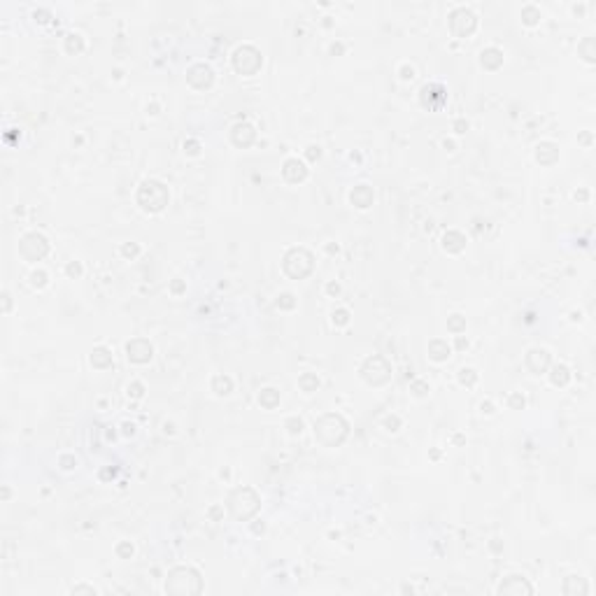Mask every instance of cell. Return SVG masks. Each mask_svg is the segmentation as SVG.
Instances as JSON below:
<instances>
[{
  "label": "cell",
  "mask_w": 596,
  "mask_h": 596,
  "mask_svg": "<svg viewBox=\"0 0 596 596\" xmlns=\"http://www.w3.org/2000/svg\"><path fill=\"white\" fill-rule=\"evenodd\" d=\"M203 589V582H200V575L198 570L189 568V566H179V568H172L170 575L166 578V592L168 594H198Z\"/></svg>",
  "instance_id": "6da1fadb"
},
{
  "label": "cell",
  "mask_w": 596,
  "mask_h": 596,
  "mask_svg": "<svg viewBox=\"0 0 596 596\" xmlns=\"http://www.w3.org/2000/svg\"><path fill=\"white\" fill-rule=\"evenodd\" d=\"M314 433L326 445H331V447L340 445L345 440V436H347V422L340 417V415H326V417H321L314 424Z\"/></svg>",
  "instance_id": "7a4b0ae2"
},
{
  "label": "cell",
  "mask_w": 596,
  "mask_h": 596,
  "mask_svg": "<svg viewBox=\"0 0 596 596\" xmlns=\"http://www.w3.org/2000/svg\"><path fill=\"white\" fill-rule=\"evenodd\" d=\"M138 203L142 205L144 210H151V212L163 210V205L168 203V191H166V187H163L161 182L149 179V182H144L142 187H140V191H138Z\"/></svg>",
  "instance_id": "3957f363"
},
{
  "label": "cell",
  "mask_w": 596,
  "mask_h": 596,
  "mask_svg": "<svg viewBox=\"0 0 596 596\" xmlns=\"http://www.w3.org/2000/svg\"><path fill=\"white\" fill-rule=\"evenodd\" d=\"M258 510V496L252 489H238L231 496V512L235 519H247Z\"/></svg>",
  "instance_id": "277c9868"
},
{
  "label": "cell",
  "mask_w": 596,
  "mask_h": 596,
  "mask_svg": "<svg viewBox=\"0 0 596 596\" xmlns=\"http://www.w3.org/2000/svg\"><path fill=\"white\" fill-rule=\"evenodd\" d=\"M284 270L296 280L305 277L312 270V254L305 249H291L284 256Z\"/></svg>",
  "instance_id": "5b68a950"
},
{
  "label": "cell",
  "mask_w": 596,
  "mask_h": 596,
  "mask_svg": "<svg viewBox=\"0 0 596 596\" xmlns=\"http://www.w3.org/2000/svg\"><path fill=\"white\" fill-rule=\"evenodd\" d=\"M361 373H364L366 382L382 384V382H387V380H389V366H387V361H384V359H380V356H373V359H368V361L364 364Z\"/></svg>",
  "instance_id": "8992f818"
},
{
  "label": "cell",
  "mask_w": 596,
  "mask_h": 596,
  "mask_svg": "<svg viewBox=\"0 0 596 596\" xmlns=\"http://www.w3.org/2000/svg\"><path fill=\"white\" fill-rule=\"evenodd\" d=\"M531 592H534V587H531L524 578H519V575H510L508 580H503V582L498 585V594L522 596V594H531Z\"/></svg>",
  "instance_id": "52a82bcc"
},
{
  "label": "cell",
  "mask_w": 596,
  "mask_h": 596,
  "mask_svg": "<svg viewBox=\"0 0 596 596\" xmlns=\"http://www.w3.org/2000/svg\"><path fill=\"white\" fill-rule=\"evenodd\" d=\"M126 352H128V359L135 361V364H144L151 359V345L147 340H133L126 345Z\"/></svg>",
  "instance_id": "ba28073f"
},
{
  "label": "cell",
  "mask_w": 596,
  "mask_h": 596,
  "mask_svg": "<svg viewBox=\"0 0 596 596\" xmlns=\"http://www.w3.org/2000/svg\"><path fill=\"white\" fill-rule=\"evenodd\" d=\"M526 366L534 370V373H545L547 366H550V354L545 349H531L526 354Z\"/></svg>",
  "instance_id": "9c48e42d"
},
{
  "label": "cell",
  "mask_w": 596,
  "mask_h": 596,
  "mask_svg": "<svg viewBox=\"0 0 596 596\" xmlns=\"http://www.w3.org/2000/svg\"><path fill=\"white\" fill-rule=\"evenodd\" d=\"M189 82L194 86H198V89L210 86L212 84V70L207 65H196V68H191V72H189Z\"/></svg>",
  "instance_id": "30bf717a"
},
{
  "label": "cell",
  "mask_w": 596,
  "mask_h": 596,
  "mask_svg": "<svg viewBox=\"0 0 596 596\" xmlns=\"http://www.w3.org/2000/svg\"><path fill=\"white\" fill-rule=\"evenodd\" d=\"M305 175H308V170H305V166L298 159H289L284 163V177L289 182H301Z\"/></svg>",
  "instance_id": "8fae6325"
},
{
  "label": "cell",
  "mask_w": 596,
  "mask_h": 596,
  "mask_svg": "<svg viewBox=\"0 0 596 596\" xmlns=\"http://www.w3.org/2000/svg\"><path fill=\"white\" fill-rule=\"evenodd\" d=\"M254 128L249 124H238L235 128H233V142L238 144V147H247L252 140H254Z\"/></svg>",
  "instance_id": "7c38bea8"
},
{
  "label": "cell",
  "mask_w": 596,
  "mask_h": 596,
  "mask_svg": "<svg viewBox=\"0 0 596 596\" xmlns=\"http://www.w3.org/2000/svg\"><path fill=\"white\" fill-rule=\"evenodd\" d=\"M557 156H559V151H557V147H554L552 142H543V144L536 147V159L540 161V163H545V166L554 163Z\"/></svg>",
  "instance_id": "4fadbf2b"
},
{
  "label": "cell",
  "mask_w": 596,
  "mask_h": 596,
  "mask_svg": "<svg viewBox=\"0 0 596 596\" xmlns=\"http://www.w3.org/2000/svg\"><path fill=\"white\" fill-rule=\"evenodd\" d=\"M564 594L566 596H575V594H587V585L582 578H566L564 582Z\"/></svg>",
  "instance_id": "5bb4252c"
},
{
  "label": "cell",
  "mask_w": 596,
  "mask_h": 596,
  "mask_svg": "<svg viewBox=\"0 0 596 596\" xmlns=\"http://www.w3.org/2000/svg\"><path fill=\"white\" fill-rule=\"evenodd\" d=\"M352 203H354L356 207H368V205L373 203V194H370V189L364 187V184H361L359 189H354V191H352Z\"/></svg>",
  "instance_id": "9a60e30c"
},
{
  "label": "cell",
  "mask_w": 596,
  "mask_h": 596,
  "mask_svg": "<svg viewBox=\"0 0 596 596\" xmlns=\"http://www.w3.org/2000/svg\"><path fill=\"white\" fill-rule=\"evenodd\" d=\"M443 245H445V249H450V252H459V249L463 247L461 233H447L445 238H443Z\"/></svg>",
  "instance_id": "2e32d148"
},
{
  "label": "cell",
  "mask_w": 596,
  "mask_h": 596,
  "mask_svg": "<svg viewBox=\"0 0 596 596\" xmlns=\"http://www.w3.org/2000/svg\"><path fill=\"white\" fill-rule=\"evenodd\" d=\"M431 356H433L436 361H443V359H447V356H450V347H447L445 342L436 340V342H431Z\"/></svg>",
  "instance_id": "e0dca14e"
},
{
  "label": "cell",
  "mask_w": 596,
  "mask_h": 596,
  "mask_svg": "<svg viewBox=\"0 0 596 596\" xmlns=\"http://www.w3.org/2000/svg\"><path fill=\"white\" fill-rule=\"evenodd\" d=\"M501 61H503V58H501V54H498L496 49H487V52H482V65H487V68H496Z\"/></svg>",
  "instance_id": "ac0fdd59"
},
{
  "label": "cell",
  "mask_w": 596,
  "mask_h": 596,
  "mask_svg": "<svg viewBox=\"0 0 596 596\" xmlns=\"http://www.w3.org/2000/svg\"><path fill=\"white\" fill-rule=\"evenodd\" d=\"M570 380L568 375V368L566 366H554V370H552V382L554 384H566Z\"/></svg>",
  "instance_id": "d6986e66"
},
{
  "label": "cell",
  "mask_w": 596,
  "mask_h": 596,
  "mask_svg": "<svg viewBox=\"0 0 596 596\" xmlns=\"http://www.w3.org/2000/svg\"><path fill=\"white\" fill-rule=\"evenodd\" d=\"M578 49H580V54H582V58H585V61H589V63L594 61V56H596V54H594V37H587V40H585V42H582Z\"/></svg>",
  "instance_id": "ffe728a7"
},
{
  "label": "cell",
  "mask_w": 596,
  "mask_h": 596,
  "mask_svg": "<svg viewBox=\"0 0 596 596\" xmlns=\"http://www.w3.org/2000/svg\"><path fill=\"white\" fill-rule=\"evenodd\" d=\"M277 398H280V396H277L275 389H263V392L258 394V400H261L266 408H273V405L277 403Z\"/></svg>",
  "instance_id": "44dd1931"
},
{
  "label": "cell",
  "mask_w": 596,
  "mask_h": 596,
  "mask_svg": "<svg viewBox=\"0 0 596 596\" xmlns=\"http://www.w3.org/2000/svg\"><path fill=\"white\" fill-rule=\"evenodd\" d=\"M91 361H93L96 366H107L110 361H112V356H110V352H107V349L100 347V349H96V352L91 354Z\"/></svg>",
  "instance_id": "7402d4cb"
},
{
  "label": "cell",
  "mask_w": 596,
  "mask_h": 596,
  "mask_svg": "<svg viewBox=\"0 0 596 596\" xmlns=\"http://www.w3.org/2000/svg\"><path fill=\"white\" fill-rule=\"evenodd\" d=\"M301 387L305 389V392H314V389L319 387V380H317V377H312V375H303V377H301Z\"/></svg>",
  "instance_id": "603a6c76"
},
{
  "label": "cell",
  "mask_w": 596,
  "mask_h": 596,
  "mask_svg": "<svg viewBox=\"0 0 596 596\" xmlns=\"http://www.w3.org/2000/svg\"><path fill=\"white\" fill-rule=\"evenodd\" d=\"M231 387L233 384H231L228 377H217V380H214V389H217V394H228L231 392Z\"/></svg>",
  "instance_id": "cb8c5ba5"
},
{
  "label": "cell",
  "mask_w": 596,
  "mask_h": 596,
  "mask_svg": "<svg viewBox=\"0 0 596 596\" xmlns=\"http://www.w3.org/2000/svg\"><path fill=\"white\" fill-rule=\"evenodd\" d=\"M289 431H291V433H301V431H303V422H301V419H289Z\"/></svg>",
  "instance_id": "d4e9b609"
},
{
  "label": "cell",
  "mask_w": 596,
  "mask_h": 596,
  "mask_svg": "<svg viewBox=\"0 0 596 596\" xmlns=\"http://www.w3.org/2000/svg\"><path fill=\"white\" fill-rule=\"evenodd\" d=\"M459 377H461V382H468V384H471L473 380H475V375H473V370H471V368H463V370H461V375H459Z\"/></svg>",
  "instance_id": "484cf974"
},
{
  "label": "cell",
  "mask_w": 596,
  "mask_h": 596,
  "mask_svg": "<svg viewBox=\"0 0 596 596\" xmlns=\"http://www.w3.org/2000/svg\"><path fill=\"white\" fill-rule=\"evenodd\" d=\"M459 317H461V314H454V319L450 321V329H452V331H459L463 326V321L459 319Z\"/></svg>",
  "instance_id": "4316f807"
},
{
  "label": "cell",
  "mask_w": 596,
  "mask_h": 596,
  "mask_svg": "<svg viewBox=\"0 0 596 596\" xmlns=\"http://www.w3.org/2000/svg\"><path fill=\"white\" fill-rule=\"evenodd\" d=\"M82 592H84V594H96V589L93 587H84V585H82V587H72V594H82Z\"/></svg>",
  "instance_id": "83f0119b"
},
{
  "label": "cell",
  "mask_w": 596,
  "mask_h": 596,
  "mask_svg": "<svg viewBox=\"0 0 596 596\" xmlns=\"http://www.w3.org/2000/svg\"><path fill=\"white\" fill-rule=\"evenodd\" d=\"M333 321H338V324H345V321H347V312L340 310L338 314H333Z\"/></svg>",
  "instance_id": "f1b7e54d"
},
{
  "label": "cell",
  "mask_w": 596,
  "mask_h": 596,
  "mask_svg": "<svg viewBox=\"0 0 596 596\" xmlns=\"http://www.w3.org/2000/svg\"><path fill=\"white\" fill-rule=\"evenodd\" d=\"M119 554H121V557H124V554H133V547H131V545H126V543H124V545H121V547H119Z\"/></svg>",
  "instance_id": "f546056e"
},
{
  "label": "cell",
  "mask_w": 596,
  "mask_h": 596,
  "mask_svg": "<svg viewBox=\"0 0 596 596\" xmlns=\"http://www.w3.org/2000/svg\"><path fill=\"white\" fill-rule=\"evenodd\" d=\"M308 154H310V159H319V149H317V147H310Z\"/></svg>",
  "instance_id": "4dcf8cb0"
},
{
  "label": "cell",
  "mask_w": 596,
  "mask_h": 596,
  "mask_svg": "<svg viewBox=\"0 0 596 596\" xmlns=\"http://www.w3.org/2000/svg\"><path fill=\"white\" fill-rule=\"evenodd\" d=\"M512 405H524V398H519V396H512Z\"/></svg>",
  "instance_id": "1f68e13d"
},
{
  "label": "cell",
  "mask_w": 596,
  "mask_h": 596,
  "mask_svg": "<svg viewBox=\"0 0 596 596\" xmlns=\"http://www.w3.org/2000/svg\"><path fill=\"white\" fill-rule=\"evenodd\" d=\"M124 252H126V254H135L138 249H135V247H124Z\"/></svg>",
  "instance_id": "d6a6232c"
}]
</instances>
